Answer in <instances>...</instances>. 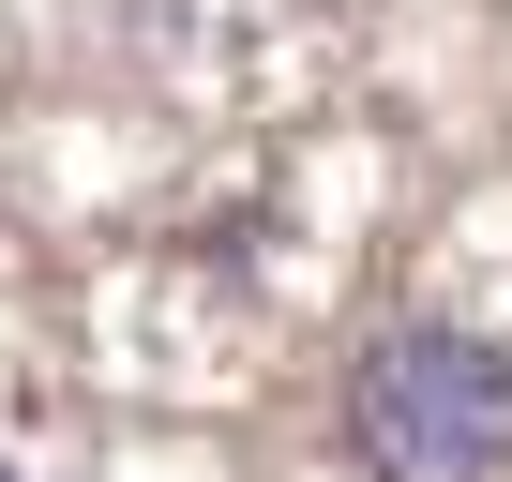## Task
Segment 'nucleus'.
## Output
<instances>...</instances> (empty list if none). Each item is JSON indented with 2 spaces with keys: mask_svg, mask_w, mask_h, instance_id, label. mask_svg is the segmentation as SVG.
<instances>
[{
  "mask_svg": "<svg viewBox=\"0 0 512 482\" xmlns=\"http://www.w3.org/2000/svg\"><path fill=\"white\" fill-rule=\"evenodd\" d=\"M0 482H16V467H0Z\"/></svg>",
  "mask_w": 512,
  "mask_h": 482,
  "instance_id": "f03ea898",
  "label": "nucleus"
},
{
  "mask_svg": "<svg viewBox=\"0 0 512 482\" xmlns=\"http://www.w3.org/2000/svg\"><path fill=\"white\" fill-rule=\"evenodd\" d=\"M347 452L362 482H497L512 467V362L452 317H407L347 362Z\"/></svg>",
  "mask_w": 512,
  "mask_h": 482,
  "instance_id": "f257e3e1",
  "label": "nucleus"
}]
</instances>
